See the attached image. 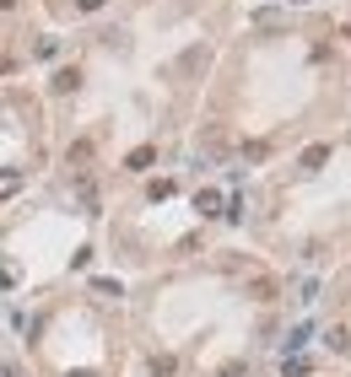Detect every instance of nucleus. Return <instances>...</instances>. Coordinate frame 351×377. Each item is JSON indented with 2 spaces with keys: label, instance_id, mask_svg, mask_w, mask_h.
Masks as SVG:
<instances>
[{
  "label": "nucleus",
  "instance_id": "2",
  "mask_svg": "<svg viewBox=\"0 0 351 377\" xmlns=\"http://www.w3.org/2000/svg\"><path fill=\"white\" fill-rule=\"evenodd\" d=\"M151 162H157V146H135V151L124 157V167H130V173H146Z\"/></svg>",
  "mask_w": 351,
  "mask_h": 377
},
{
  "label": "nucleus",
  "instance_id": "3",
  "mask_svg": "<svg viewBox=\"0 0 351 377\" xmlns=\"http://www.w3.org/2000/svg\"><path fill=\"white\" fill-rule=\"evenodd\" d=\"M324 162H330V146H308V151H303V162H297V167H303V173H319V167H324Z\"/></svg>",
  "mask_w": 351,
  "mask_h": 377
},
{
  "label": "nucleus",
  "instance_id": "5",
  "mask_svg": "<svg viewBox=\"0 0 351 377\" xmlns=\"http://www.w3.org/2000/svg\"><path fill=\"white\" fill-rule=\"evenodd\" d=\"M22 183H27V173H22V167H11V173H0V199H11L22 189Z\"/></svg>",
  "mask_w": 351,
  "mask_h": 377
},
{
  "label": "nucleus",
  "instance_id": "6",
  "mask_svg": "<svg viewBox=\"0 0 351 377\" xmlns=\"http://www.w3.org/2000/svg\"><path fill=\"white\" fill-rule=\"evenodd\" d=\"M87 162H92V140H76L70 146V167H87Z\"/></svg>",
  "mask_w": 351,
  "mask_h": 377
},
{
  "label": "nucleus",
  "instance_id": "7",
  "mask_svg": "<svg viewBox=\"0 0 351 377\" xmlns=\"http://www.w3.org/2000/svg\"><path fill=\"white\" fill-rule=\"evenodd\" d=\"M0 6H11V0H0Z\"/></svg>",
  "mask_w": 351,
  "mask_h": 377
},
{
  "label": "nucleus",
  "instance_id": "4",
  "mask_svg": "<svg viewBox=\"0 0 351 377\" xmlns=\"http://www.w3.org/2000/svg\"><path fill=\"white\" fill-rule=\"evenodd\" d=\"M195 210H200V216H222V194H216V189H200V194H195Z\"/></svg>",
  "mask_w": 351,
  "mask_h": 377
},
{
  "label": "nucleus",
  "instance_id": "1",
  "mask_svg": "<svg viewBox=\"0 0 351 377\" xmlns=\"http://www.w3.org/2000/svg\"><path fill=\"white\" fill-rule=\"evenodd\" d=\"M49 86H54V92H82V70H76V65H65V70H54V81H49Z\"/></svg>",
  "mask_w": 351,
  "mask_h": 377
}]
</instances>
